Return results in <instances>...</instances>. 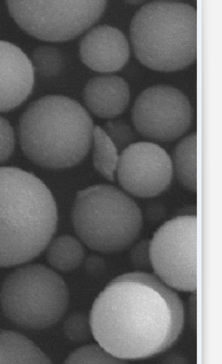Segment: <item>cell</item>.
I'll return each mask as SVG.
<instances>
[{
	"mask_svg": "<svg viewBox=\"0 0 222 364\" xmlns=\"http://www.w3.org/2000/svg\"><path fill=\"white\" fill-rule=\"evenodd\" d=\"M106 1H7L17 25L31 36L47 42L74 39L95 24Z\"/></svg>",
	"mask_w": 222,
	"mask_h": 364,
	"instance_id": "cell-7",
	"label": "cell"
},
{
	"mask_svg": "<svg viewBox=\"0 0 222 364\" xmlns=\"http://www.w3.org/2000/svg\"><path fill=\"white\" fill-rule=\"evenodd\" d=\"M173 169L180 183L192 192L197 191V135L181 140L173 154Z\"/></svg>",
	"mask_w": 222,
	"mask_h": 364,
	"instance_id": "cell-15",
	"label": "cell"
},
{
	"mask_svg": "<svg viewBox=\"0 0 222 364\" xmlns=\"http://www.w3.org/2000/svg\"><path fill=\"white\" fill-rule=\"evenodd\" d=\"M70 293L65 280L45 265L26 264L11 272L0 289V305L14 324L43 330L65 314Z\"/></svg>",
	"mask_w": 222,
	"mask_h": 364,
	"instance_id": "cell-6",
	"label": "cell"
},
{
	"mask_svg": "<svg viewBox=\"0 0 222 364\" xmlns=\"http://www.w3.org/2000/svg\"><path fill=\"white\" fill-rule=\"evenodd\" d=\"M151 267L173 289H197V217L174 218L159 228L149 240Z\"/></svg>",
	"mask_w": 222,
	"mask_h": 364,
	"instance_id": "cell-8",
	"label": "cell"
},
{
	"mask_svg": "<svg viewBox=\"0 0 222 364\" xmlns=\"http://www.w3.org/2000/svg\"><path fill=\"white\" fill-rule=\"evenodd\" d=\"M93 141L95 168L105 178L114 181L120 157L118 149L103 129L97 125L94 127Z\"/></svg>",
	"mask_w": 222,
	"mask_h": 364,
	"instance_id": "cell-17",
	"label": "cell"
},
{
	"mask_svg": "<svg viewBox=\"0 0 222 364\" xmlns=\"http://www.w3.org/2000/svg\"><path fill=\"white\" fill-rule=\"evenodd\" d=\"M58 208L47 186L35 174L0 166V267L36 259L58 226Z\"/></svg>",
	"mask_w": 222,
	"mask_h": 364,
	"instance_id": "cell-2",
	"label": "cell"
},
{
	"mask_svg": "<svg viewBox=\"0 0 222 364\" xmlns=\"http://www.w3.org/2000/svg\"><path fill=\"white\" fill-rule=\"evenodd\" d=\"M127 3L131 4L139 5V4H142L144 3V2L142 1V0H140V1H139V0H137V1H127Z\"/></svg>",
	"mask_w": 222,
	"mask_h": 364,
	"instance_id": "cell-25",
	"label": "cell"
},
{
	"mask_svg": "<svg viewBox=\"0 0 222 364\" xmlns=\"http://www.w3.org/2000/svg\"><path fill=\"white\" fill-rule=\"evenodd\" d=\"M97 343L117 359L162 353L181 336L185 310L179 294L157 276L125 273L98 294L89 316Z\"/></svg>",
	"mask_w": 222,
	"mask_h": 364,
	"instance_id": "cell-1",
	"label": "cell"
},
{
	"mask_svg": "<svg viewBox=\"0 0 222 364\" xmlns=\"http://www.w3.org/2000/svg\"><path fill=\"white\" fill-rule=\"evenodd\" d=\"M93 120L72 98L48 95L23 112L18 139L23 153L41 168L60 170L80 163L93 142Z\"/></svg>",
	"mask_w": 222,
	"mask_h": 364,
	"instance_id": "cell-3",
	"label": "cell"
},
{
	"mask_svg": "<svg viewBox=\"0 0 222 364\" xmlns=\"http://www.w3.org/2000/svg\"><path fill=\"white\" fill-rule=\"evenodd\" d=\"M15 146H16V136L14 128L9 120L0 116V164H2L11 158Z\"/></svg>",
	"mask_w": 222,
	"mask_h": 364,
	"instance_id": "cell-22",
	"label": "cell"
},
{
	"mask_svg": "<svg viewBox=\"0 0 222 364\" xmlns=\"http://www.w3.org/2000/svg\"><path fill=\"white\" fill-rule=\"evenodd\" d=\"M72 220L83 244L101 253H115L132 245L142 229L139 205L117 187L97 185L76 194Z\"/></svg>",
	"mask_w": 222,
	"mask_h": 364,
	"instance_id": "cell-5",
	"label": "cell"
},
{
	"mask_svg": "<svg viewBox=\"0 0 222 364\" xmlns=\"http://www.w3.org/2000/svg\"><path fill=\"white\" fill-rule=\"evenodd\" d=\"M32 341L13 331H0V363H51Z\"/></svg>",
	"mask_w": 222,
	"mask_h": 364,
	"instance_id": "cell-14",
	"label": "cell"
},
{
	"mask_svg": "<svg viewBox=\"0 0 222 364\" xmlns=\"http://www.w3.org/2000/svg\"><path fill=\"white\" fill-rule=\"evenodd\" d=\"M64 331L67 338L74 343H85L93 337L90 318L83 314H74L68 317L65 322Z\"/></svg>",
	"mask_w": 222,
	"mask_h": 364,
	"instance_id": "cell-21",
	"label": "cell"
},
{
	"mask_svg": "<svg viewBox=\"0 0 222 364\" xmlns=\"http://www.w3.org/2000/svg\"><path fill=\"white\" fill-rule=\"evenodd\" d=\"M104 261L98 256H90L86 262V268L90 272H96L102 269Z\"/></svg>",
	"mask_w": 222,
	"mask_h": 364,
	"instance_id": "cell-24",
	"label": "cell"
},
{
	"mask_svg": "<svg viewBox=\"0 0 222 364\" xmlns=\"http://www.w3.org/2000/svg\"><path fill=\"white\" fill-rule=\"evenodd\" d=\"M132 117L142 136L165 142L179 139L189 130L194 111L182 91L169 85H155L137 97Z\"/></svg>",
	"mask_w": 222,
	"mask_h": 364,
	"instance_id": "cell-9",
	"label": "cell"
},
{
	"mask_svg": "<svg viewBox=\"0 0 222 364\" xmlns=\"http://www.w3.org/2000/svg\"><path fill=\"white\" fill-rule=\"evenodd\" d=\"M131 41L137 58L151 70H183L196 59L197 11L179 2L145 4L132 21Z\"/></svg>",
	"mask_w": 222,
	"mask_h": 364,
	"instance_id": "cell-4",
	"label": "cell"
},
{
	"mask_svg": "<svg viewBox=\"0 0 222 364\" xmlns=\"http://www.w3.org/2000/svg\"><path fill=\"white\" fill-rule=\"evenodd\" d=\"M82 62L90 70L102 73L122 70L130 58L127 37L120 29L110 26L92 28L80 45Z\"/></svg>",
	"mask_w": 222,
	"mask_h": 364,
	"instance_id": "cell-12",
	"label": "cell"
},
{
	"mask_svg": "<svg viewBox=\"0 0 222 364\" xmlns=\"http://www.w3.org/2000/svg\"><path fill=\"white\" fill-rule=\"evenodd\" d=\"M132 263L139 269H147L151 267L149 240H143L134 245L132 250Z\"/></svg>",
	"mask_w": 222,
	"mask_h": 364,
	"instance_id": "cell-23",
	"label": "cell"
},
{
	"mask_svg": "<svg viewBox=\"0 0 222 364\" xmlns=\"http://www.w3.org/2000/svg\"><path fill=\"white\" fill-rule=\"evenodd\" d=\"M65 363H125L115 358L98 343L82 346L75 350L65 361Z\"/></svg>",
	"mask_w": 222,
	"mask_h": 364,
	"instance_id": "cell-19",
	"label": "cell"
},
{
	"mask_svg": "<svg viewBox=\"0 0 222 364\" xmlns=\"http://www.w3.org/2000/svg\"><path fill=\"white\" fill-rule=\"evenodd\" d=\"M102 129L118 151L125 149L136 140L134 131L125 121L109 120Z\"/></svg>",
	"mask_w": 222,
	"mask_h": 364,
	"instance_id": "cell-20",
	"label": "cell"
},
{
	"mask_svg": "<svg viewBox=\"0 0 222 364\" xmlns=\"http://www.w3.org/2000/svg\"><path fill=\"white\" fill-rule=\"evenodd\" d=\"M46 249L48 262L59 271L70 272L78 269L85 257V250L81 242L70 235L51 240Z\"/></svg>",
	"mask_w": 222,
	"mask_h": 364,
	"instance_id": "cell-16",
	"label": "cell"
},
{
	"mask_svg": "<svg viewBox=\"0 0 222 364\" xmlns=\"http://www.w3.org/2000/svg\"><path fill=\"white\" fill-rule=\"evenodd\" d=\"M117 177L125 191L140 198H151L169 187L173 178L172 159L155 143L141 141L122 151Z\"/></svg>",
	"mask_w": 222,
	"mask_h": 364,
	"instance_id": "cell-10",
	"label": "cell"
},
{
	"mask_svg": "<svg viewBox=\"0 0 222 364\" xmlns=\"http://www.w3.org/2000/svg\"><path fill=\"white\" fill-rule=\"evenodd\" d=\"M35 72L17 45L0 41V112L18 107L33 92Z\"/></svg>",
	"mask_w": 222,
	"mask_h": 364,
	"instance_id": "cell-11",
	"label": "cell"
},
{
	"mask_svg": "<svg viewBox=\"0 0 222 364\" xmlns=\"http://www.w3.org/2000/svg\"><path fill=\"white\" fill-rule=\"evenodd\" d=\"M30 60L35 73L45 78L56 77L64 66L63 53L49 46L36 48Z\"/></svg>",
	"mask_w": 222,
	"mask_h": 364,
	"instance_id": "cell-18",
	"label": "cell"
},
{
	"mask_svg": "<svg viewBox=\"0 0 222 364\" xmlns=\"http://www.w3.org/2000/svg\"><path fill=\"white\" fill-rule=\"evenodd\" d=\"M83 95L88 109L103 119L118 117L130 102L128 83L117 75H102L90 79Z\"/></svg>",
	"mask_w": 222,
	"mask_h": 364,
	"instance_id": "cell-13",
	"label": "cell"
}]
</instances>
